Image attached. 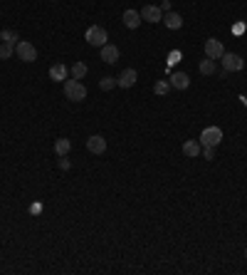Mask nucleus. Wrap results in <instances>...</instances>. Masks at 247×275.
Wrapping results in <instances>:
<instances>
[{
	"mask_svg": "<svg viewBox=\"0 0 247 275\" xmlns=\"http://www.w3.org/2000/svg\"><path fill=\"white\" fill-rule=\"evenodd\" d=\"M64 94H67V99H72V102H82V99L87 97V87H84L79 79H67V82H64Z\"/></svg>",
	"mask_w": 247,
	"mask_h": 275,
	"instance_id": "f257e3e1",
	"label": "nucleus"
},
{
	"mask_svg": "<svg viewBox=\"0 0 247 275\" xmlns=\"http://www.w3.org/2000/svg\"><path fill=\"white\" fill-rule=\"evenodd\" d=\"M107 40H109V35H107V30H104L102 25H92V27L87 30V42H89L92 47H104Z\"/></svg>",
	"mask_w": 247,
	"mask_h": 275,
	"instance_id": "f03ea898",
	"label": "nucleus"
},
{
	"mask_svg": "<svg viewBox=\"0 0 247 275\" xmlns=\"http://www.w3.org/2000/svg\"><path fill=\"white\" fill-rule=\"evenodd\" d=\"M198 141H200V146H218V144H223V129L220 127H208V129H203Z\"/></svg>",
	"mask_w": 247,
	"mask_h": 275,
	"instance_id": "7ed1b4c3",
	"label": "nucleus"
},
{
	"mask_svg": "<svg viewBox=\"0 0 247 275\" xmlns=\"http://www.w3.org/2000/svg\"><path fill=\"white\" fill-rule=\"evenodd\" d=\"M15 55H17L22 62H35V60H37V50H35V45L27 42V40H20V42L15 45Z\"/></svg>",
	"mask_w": 247,
	"mask_h": 275,
	"instance_id": "20e7f679",
	"label": "nucleus"
},
{
	"mask_svg": "<svg viewBox=\"0 0 247 275\" xmlns=\"http://www.w3.org/2000/svg\"><path fill=\"white\" fill-rule=\"evenodd\" d=\"M220 60H223V69L225 72H240V69L245 67V60L240 55H235V52H225Z\"/></svg>",
	"mask_w": 247,
	"mask_h": 275,
	"instance_id": "39448f33",
	"label": "nucleus"
},
{
	"mask_svg": "<svg viewBox=\"0 0 247 275\" xmlns=\"http://www.w3.org/2000/svg\"><path fill=\"white\" fill-rule=\"evenodd\" d=\"M141 20H146V22H161V20H163V10H161L158 5H143Z\"/></svg>",
	"mask_w": 247,
	"mask_h": 275,
	"instance_id": "423d86ee",
	"label": "nucleus"
},
{
	"mask_svg": "<svg viewBox=\"0 0 247 275\" xmlns=\"http://www.w3.org/2000/svg\"><path fill=\"white\" fill-rule=\"evenodd\" d=\"M223 55H225L223 42H220V40H215V37H210V40L205 42V57H210V60H220Z\"/></svg>",
	"mask_w": 247,
	"mask_h": 275,
	"instance_id": "0eeeda50",
	"label": "nucleus"
},
{
	"mask_svg": "<svg viewBox=\"0 0 247 275\" xmlns=\"http://www.w3.org/2000/svg\"><path fill=\"white\" fill-rule=\"evenodd\" d=\"M87 149L92 154H104L107 151V139L102 137V134H92V137L87 139Z\"/></svg>",
	"mask_w": 247,
	"mask_h": 275,
	"instance_id": "6e6552de",
	"label": "nucleus"
},
{
	"mask_svg": "<svg viewBox=\"0 0 247 275\" xmlns=\"http://www.w3.org/2000/svg\"><path fill=\"white\" fill-rule=\"evenodd\" d=\"M136 79H138L136 69H124L122 74L117 77V87H124V89H128V87H133V84H136Z\"/></svg>",
	"mask_w": 247,
	"mask_h": 275,
	"instance_id": "1a4fd4ad",
	"label": "nucleus"
},
{
	"mask_svg": "<svg viewBox=\"0 0 247 275\" xmlns=\"http://www.w3.org/2000/svg\"><path fill=\"white\" fill-rule=\"evenodd\" d=\"M163 25H166L168 30H181V27H183V17H181L178 12L168 10V12L163 15Z\"/></svg>",
	"mask_w": 247,
	"mask_h": 275,
	"instance_id": "9d476101",
	"label": "nucleus"
},
{
	"mask_svg": "<svg viewBox=\"0 0 247 275\" xmlns=\"http://www.w3.org/2000/svg\"><path fill=\"white\" fill-rule=\"evenodd\" d=\"M67 74H69V69H67L64 62H55V65L50 67V79H52V82H64Z\"/></svg>",
	"mask_w": 247,
	"mask_h": 275,
	"instance_id": "9b49d317",
	"label": "nucleus"
},
{
	"mask_svg": "<svg viewBox=\"0 0 247 275\" xmlns=\"http://www.w3.org/2000/svg\"><path fill=\"white\" fill-rule=\"evenodd\" d=\"M102 60H104L107 65H114V62L119 60V47H117V45H109V42H107V45L102 47Z\"/></svg>",
	"mask_w": 247,
	"mask_h": 275,
	"instance_id": "f8f14e48",
	"label": "nucleus"
},
{
	"mask_svg": "<svg viewBox=\"0 0 247 275\" xmlns=\"http://www.w3.org/2000/svg\"><path fill=\"white\" fill-rule=\"evenodd\" d=\"M124 25H126L128 30H136V27L141 25V12H138V10H126V12H124Z\"/></svg>",
	"mask_w": 247,
	"mask_h": 275,
	"instance_id": "ddd939ff",
	"label": "nucleus"
},
{
	"mask_svg": "<svg viewBox=\"0 0 247 275\" xmlns=\"http://www.w3.org/2000/svg\"><path fill=\"white\" fill-rule=\"evenodd\" d=\"M200 151H203V146H200L198 139H188V141H183V154L185 156L195 159V156H200Z\"/></svg>",
	"mask_w": 247,
	"mask_h": 275,
	"instance_id": "4468645a",
	"label": "nucleus"
},
{
	"mask_svg": "<svg viewBox=\"0 0 247 275\" xmlns=\"http://www.w3.org/2000/svg\"><path fill=\"white\" fill-rule=\"evenodd\" d=\"M171 87H173V89H188V87H190V77H188L185 72H176V74L171 77Z\"/></svg>",
	"mask_w": 247,
	"mask_h": 275,
	"instance_id": "2eb2a0df",
	"label": "nucleus"
},
{
	"mask_svg": "<svg viewBox=\"0 0 247 275\" xmlns=\"http://www.w3.org/2000/svg\"><path fill=\"white\" fill-rule=\"evenodd\" d=\"M69 149H72V141H69L67 137H62V139L55 141V151H57V156H67Z\"/></svg>",
	"mask_w": 247,
	"mask_h": 275,
	"instance_id": "dca6fc26",
	"label": "nucleus"
},
{
	"mask_svg": "<svg viewBox=\"0 0 247 275\" xmlns=\"http://www.w3.org/2000/svg\"><path fill=\"white\" fill-rule=\"evenodd\" d=\"M171 89H173V87H171V82H166V79H158V82L153 84V92H156L158 97H166Z\"/></svg>",
	"mask_w": 247,
	"mask_h": 275,
	"instance_id": "f3484780",
	"label": "nucleus"
},
{
	"mask_svg": "<svg viewBox=\"0 0 247 275\" xmlns=\"http://www.w3.org/2000/svg\"><path fill=\"white\" fill-rule=\"evenodd\" d=\"M215 72H218L215 60H210V57H208V60H203V62H200V74H208V77H210V74H215Z\"/></svg>",
	"mask_w": 247,
	"mask_h": 275,
	"instance_id": "a211bd4d",
	"label": "nucleus"
},
{
	"mask_svg": "<svg viewBox=\"0 0 247 275\" xmlns=\"http://www.w3.org/2000/svg\"><path fill=\"white\" fill-rule=\"evenodd\" d=\"M69 72H72L74 79H84V77H87V65H84V62H74Z\"/></svg>",
	"mask_w": 247,
	"mask_h": 275,
	"instance_id": "6ab92c4d",
	"label": "nucleus"
},
{
	"mask_svg": "<svg viewBox=\"0 0 247 275\" xmlns=\"http://www.w3.org/2000/svg\"><path fill=\"white\" fill-rule=\"evenodd\" d=\"M0 40L2 42H10V45H17L20 40H17V32H12V30H2L0 32Z\"/></svg>",
	"mask_w": 247,
	"mask_h": 275,
	"instance_id": "aec40b11",
	"label": "nucleus"
},
{
	"mask_svg": "<svg viewBox=\"0 0 247 275\" xmlns=\"http://www.w3.org/2000/svg\"><path fill=\"white\" fill-rule=\"evenodd\" d=\"M12 52H15V45H10V42H2L0 45V60H10Z\"/></svg>",
	"mask_w": 247,
	"mask_h": 275,
	"instance_id": "412c9836",
	"label": "nucleus"
},
{
	"mask_svg": "<svg viewBox=\"0 0 247 275\" xmlns=\"http://www.w3.org/2000/svg\"><path fill=\"white\" fill-rule=\"evenodd\" d=\"M99 87H102L104 92H109L112 87H117V79H114V77H104V79H99Z\"/></svg>",
	"mask_w": 247,
	"mask_h": 275,
	"instance_id": "4be33fe9",
	"label": "nucleus"
},
{
	"mask_svg": "<svg viewBox=\"0 0 247 275\" xmlns=\"http://www.w3.org/2000/svg\"><path fill=\"white\" fill-rule=\"evenodd\" d=\"M200 154L210 161V159H215V146H203V151H200Z\"/></svg>",
	"mask_w": 247,
	"mask_h": 275,
	"instance_id": "5701e85b",
	"label": "nucleus"
},
{
	"mask_svg": "<svg viewBox=\"0 0 247 275\" xmlns=\"http://www.w3.org/2000/svg\"><path fill=\"white\" fill-rule=\"evenodd\" d=\"M57 164H60V169H64V171L69 169V161H67V156H60V161H57Z\"/></svg>",
	"mask_w": 247,
	"mask_h": 275,
	"instance_id": "b1692460",
	"label": "nucleus"
},
{
	"mask_svg": "<svg viewBox=\"0 0 247 275\" xmlns=\"http://www.w3.org/2000/svg\"><path fill=\"white\" fill-rule=\"evenodd\" d=\"M158 7H161V10H163V12H168V10H171V0H163V2H161V5H158Z\"/></svg>",
	"mask_w": 247,
	"mask_h": 275,
	"instance_id": "393cba45",
	"label": "nucleus"
},
{
	"mask_svg": "<svg viewBox=\"0 0 247 275\" xmlns=\"http://www.w3.org/2000/svg\"><path fill=\"white\" fill-rule=\"evenodd\" d=\"M245 258H247V251H245Z\"/></svg>",
	"mask_w": 247,
	"mask_h": 275,
	"instance_id": "a878e982",
	"label": "nucleus"
}]
</instances>
